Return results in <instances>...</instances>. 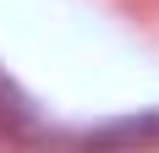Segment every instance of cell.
Returning <instances> with one entry per match:
<instances>
[{
  "label": "cell",
  "instance_id": "1",
  "mask_svg": "<svg viewBox=\"0 0 159 153\" xmlns=\"http://www.w3.org/2000/svg\"><path fill=\"white\" fill-rule=\"evenodd\" d=\"M126 137H159V120H126V126L99 131V142H126Z\"/></svg>",
  "mask_w": 159,
  "mask_h": 153
}]
</instances>
